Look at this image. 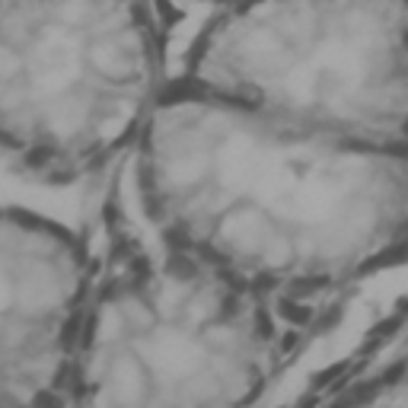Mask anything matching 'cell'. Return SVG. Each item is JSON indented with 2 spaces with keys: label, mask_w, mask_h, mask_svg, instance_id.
<instances>
[{
  "label": "cell",
  "mask_w": 408,
  "mask_h": 408,
  "mask_svg": "<svg viewBox=\"0 0 408 408\" xmlns=\"http://www.w3.org/2000/svg\"><path fill=\"white\" fill-rule=\"evenodd\" d=\"M73 360L77 408H246L316 323L169 249L108 195Z\"/></svg>",
  "instance_id": "obj_2"
},
{
  "label": "cell",
  "mask_w": 408,
  "mask_h": 408,
  "mask_svg": "<svg viewBox=\"0 0 408 408\" xmlns=\"http://www.w3.org/2000/svg\"><path fill=\"white\" fill-rule=\"evenodd\" d=\"M195 3H204V7H220V3H233V0H195Z\"/></svg>",
  "instance_id": "obj_8"
},
{
  "label": "cell",
  "mask_w": 408,
  "mask_h": 408,
  "mask_svg": "<svg viewBox=\"0 0 408 408\" xmlns=\"http://www.w3.org/2000/svg\"><path fill=\"white\" fill-rule=\"evenodd\" d=\"M125 172L153 237L274 300L325 307L408 262V150L294 128L172 80Z\"/></svg>",
  "instance_id": "obj_1"
},
{
  "label": "cell",
  "mask_w": 408,
  "mask_h": 408,
  "mask_svg": "<svg viewBox=\"0 0 408 408\" xmlns=\"http://www.w3.org/2000/svg\"><path fill=\"white\" fill-rule=\"evenodd\" d=\"M172 80L294 128L408 150V0L220 3Z\"/></svg>",
  "instance_id": "obj_4"
},
{
  "label": "cell",
  "mask_w": 408,
  "mask_h": 408,
  "mask_svg": "<svg viewBox=\"0 0 408 408\" xmlns=\"http://www.w3.org/2000/svg\"><path fill=\"white\" fill-rule=\"evenodd\" d=\"M93 246L57 220L0 204V395L67 408Z\"/></svg>",
  "instance_id": "obj_5"
},
{
  "label": "cell",
  "mask_w": 408,
  "mask_h": 408,
  "mask_svg": "<svg viewBox=\"0 0 408 408\" xmlns=\"http://www.w3.org/2000/svg\"><path fill=\"white\" fill-rule=\"evenodd\" d=\"M344 408H408V358L399 360L386 377L360 389Z\"/></svg>",
  "instance_id": "obj_6"
},
{
  "label": "cell",
  "mask_w": 408,
  "mask_h": 408,
  "mask_svg": "<svg viewBox=\"0 0 408 408\" xmlns=\"http://www.w3.org/2000/svg\"><path fill=\"white\" fill-rule=\"evenodd\" d=\"M169 83L153 0H0V160L29 179L122 172Z\"/></svg>",
  "instance_id": "obj_3"
},
{
  "label": "cell",
  "mask_w": 408,
  "mask_h": 408,
  "mask_svg": "<svg viewBox=\"0 0 408 408\" xmlns=\"http://www.w3.org/2000/svg\"><path fill=\"white\" fill-rule=\"evenodd\" d=\"M0 408H29V405H22V402L10 399V395H0Z\"/></svg>",
  "instance_id": "obj_7"
}]
</instances>
